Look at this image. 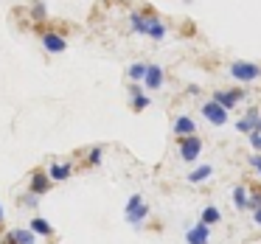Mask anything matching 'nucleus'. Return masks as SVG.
Segmentation results:
<instances>
[{
  "label": "nucleus",
  "instance_id": "1",
  "mask_svg": "<svg viewBox=\"0 0 261 244\" xmlns=\"http://www.w3.org/2000/svg\"><path fill=\"white\" fill-rule=\"evenodd\" d=\"M230 76L236 82H244V85H250V82H258L261 79V65L255 62H244V59H236V62H230Z\"/></svg>",
  "mask_w": 261,
  "mask_h": 244
},
{
  "label": "nucleus",
  "instance_id": "2",
  "mask_svg": "<svg viewBox=\"0 0 261 244\" xmlns=\"http://www.w3.org/2000/svg\"><path fill=\"white\" fill-rule=\"evenodd\" d=\"M177 149H180V160L186 163H197L202 154V138L191 135V138H177Z\"/></svg>",
  "mask_w": 261,
  "mask_h": 244
},
{
  "label": "nucleus",
  "instance_id": "3",
  "mask_svg": "<svg viewBox=\"0 0 261 244\" xmlns=\"http://www.w3.org/2000/svg\"><path fill=\"white\" fill-rule=\"evenodd\" d=\"M236 132H242V135H247V138L253 135V132H261V110L250 107L247 113L236 121Z\"/></svg>",
  "mask_w": 261,
  "mask_h": 244
},
{
  "label": "nucleus",
  "instance_id": "4",
  "mask_svg": "<svg viewBox=\"0 0 261 244\" xmlns=\"http://www.w3.org/2000/svg\"><path fill=\"white\" fill-rule=\"evenodd\" d=\"M202 118L208 121V124H214V126H225L227 124V110L211 98V101L202 104Z\"/></svg>",
  "mask_w": 261,
  "mask_h": 244
},
{
  "label": "nucleus",
  "instance_id": "5",
  "mask_svg": "<svg viewBox=\"0 0 261 244\" xmlns=\"http://www.w3.org/2000/svg\"><path fill=\"white\" fill-rule=\"evenodd\" d=\"M54 180L48 177V171H34L31 174V182H29V194H34V197H45L48 191H51Z\"/></svg>",
  "mask_w": 261,
  "mask_h": 244
},
{
  "label": "nucleus",
  "instance_id": "6",
  "mask_svg": "<svg viewBox=\"0 0 261 244\" xmlns=\"http://www.w3.org/2000/svg\"><path fill=\"white\" fill-rule=\"evenodd\" d=\"M171 132H174V138H191L197 135V121L191 115H177L174 124H171Z\"/></svg>",
  "mask_w": 261,
  "mask_h": 244
},
{
  "label": "nucleus",
  "instance_id": "7",
  "mask_svg": "<svg viewBox=\"0 0 261 244\" xmlns=\"http://www.w3.org/2000/svg\"><path fill=\"white\" fill-rule=\"evenodd\" d=\"M242 98H244V90H239V87H233V90H216V93H214V101L222 104L227 113H230V110L236 107L239 101H242Z\"/></svg>",
  "mask_w": 261,
  "mask_h": 244
},
{
  "label": "nucleus",
  "instance_id": "8",
  "mask_svg": "<svg viewBox=\"0 0 261 244\" xmlns=\"http://www.w3.org/2000/svg\"><path fill=\"white\" fill-rule=\"evenodd\" d=\"M186 244H211V227L202 222H194V227L186 230Z\"/></svg>",
  "mask_w": 261,
  "mask_h": 244
},
{
  "label": "nucleus",
  "instance_id": "9",
  "mask_svg": "<svg viewBox=\"0 0 261 244\" xmlns=\"http://www.w3.org/2000/svg\"><path fill=\"white\" fill-rule=\"evenodd\" d=\"M211 177H214V166L211 163H202V166H197V169H191L186 174V180L191 182V185H202V182H208Z\"/></svg>",
  "mask_w": 261,
  "mask_h": 244
},
{
  "label": "nucleus",
  "instance_id": "10",
  "mask_svg": "<svg viewBox=\"0 0 261 244\" xmlns=\"http://www.w3.org/2000/svg\"><path fill=\"white\" fill-rule=\"evenodd\" d=\"M152 20L154 17H149V14H143V12H132L129 14V29L135 31V34L149 37V25H152Z\"/></svg>",
  "mask_w": 261,
  "mask_h": 244
},
{
  "label": "nucleus",
  "instance_id": "11",
  "mask_svg": "<svg viewBox=\"0 0 261 244\" xmlns=\"http://www.w3.org/2000/svg\"><path fill=\"white\" fill-rule=\"evenodd\" d=\"M163 79H166L163 68H160V65H149L146 79H143V87H149V90H160V87H163Z\"/></svg>",
  "mask_w": 261,
  "mask_h": 244
},
{
  "label": "nucleus",
  "instance_id": "12",
  "mask_svg": "<svg viewBox=\"0 0 261 244\" xmlns=\"http://www.w3.org/2000/svg\"><path fill=\"white\" fill-rule=\"evenodd\" d=\"M230 202H233V208H236V210H247L250 191H247V185H244V182L233 185V191H230Z\"/></svg>",
  "mask_w": 261,
  "mask_h": 244
},
{
  "label": "nucleus",
  "instance_id": "13",
  "mask_svg": "<svg viewBox=\"0 0 261 244\" xmlns=\"http://www.w3.org/2000/svg\"><path fill=\"white\" fill-rule=\"evenodd\" d=\"M42 48H45L48 53H62L65 48H68V40H65L62 34H42Z\"/></svg>",
  "mask_w": 261,
  "mask_h": 244
},
{
  "label": "nucleus",
  "instance_id": "14",
  "mask_svg": "<svg viewBox=\"0 0 261 244\" xmlns=\"http://www.w3.org/2000/svg\"><path fill=\"white\" fill-rule=\"evenodd\" d=\"M29 227H31V233H37V236H42V238L54 236V225L45 219V216H34V219L29 222Z\"/></svg>",
  "mask_w": 261,
  "mask_h": 244
},
{
  "label": "nucleus",
  "instance_id": "15",
  "mask_svg": "<svg viewBox=\"0 0 261 244\" xmlns=\"http://www.w3.org/2000/svg\"><path fill=\"white\" fill-rule=\"evenodd\" d=\"M70 174H73V166L70 163H51V169H48V177H51L54 182L70 180Z\"/></svg>",
  "mask_w": 261,
  "mask_h": 244
},
{
  "label": "nucleus",
  "instance_id": "16",
  "mask_svg": "<svg viewBox=\"0 0 261 244\" xmlns=\"http://www.w3.org/2000/svg\"><path fill=\"white\" fill-rule=\"evenodd\" d=\"M126 222H129V225L132 227H141L143 225V222H146L149 219V205L146 202H143V205H138V208H132V210H126Z\"/></svg>",
  "mask_w": 261,
  "mask_h": 244
},
{
  "label": "nucleus",
  "instance_id": "17",
  "mask_svg": "<svg viewBox=\"0 0 261 244\" xmlns=\"http://www.w3.org/2000/svg\"><path fill=\"white\" fill-rule=\"evenodd\" d=\"M9 236L14 238V244H37V233H31V227H12Z\"/></svg>",
  "mask_w": 261,
  "mask_h": 244
},
{
  "label": "nucleus",
  "instance_id": "18",
  "mask_svg": "<svg viewBox=\"0 0 261 244\" xmlns=\"http://www.w3.org/2000/svg\"><path fill=\"white\" fill-rule=\"evenodd\" d=\"M199 222H202V225H208V227L219 225V222H222V210L216 208V205H205L202 213H199Z\"/></svg>",
  "mask_w": 261,
  "mask_h": 244
},
{
  "label": "nucleus",
  "instance_id": "19",
  "mask_svg": "<svg viewBox=\"0 0 261 244\" xmlns=\"http://www.w3.org/2000/svg\"><path fill=\"white\" fill-rule=\"evenodd\" d=\"M146 70H149L146 62H135V65L129 68V79H132V82H143V79H146Z\"/></svg>",
  "mask_w": 261,
  "mask_h": 244
},
{
  "label": "nucleus",
  "instance_id": "20",
  "mask_svg": "<svg viewBox=\"0 0 261 244\" xmlns=\"http://www.w3.org/2000/svg\"><path fill=\"white\" fill-rule=\"evenodd\" d=\"M163 37H166V25L154 17L152 25H149V40H163Z\"/></svg>",
  "mask_w": 261,
  "mask_h": 244
},
{
  "label": "nucleus",
  "instance_id": "21",
  "mask_svg": "<svg viewBox=\"0 0 261 244\" xmlns=\"http://www.w3.org/2000/svg\"><path fill=\"white\" fill-rule=\"evenodd\" d=\"M101 154H104L101 146H93L90 152H87V166H93V169H96V166H101Z\"/></svg>",
  "mask_w": 261,
  "mask_h": 244
},
{
  "label": "nucleus",
  "instance_id": "22",
  "mask_svg": "<svg viewBox=\"0 0 261 244\" xmlns=\"http://www.w3.org/2000/svg\"><path fill=\"white\" fill-rule=\"evenodd\" d=\"M255 208H261V188H253L250 191V202H247V210L253 213Z\"/></svg>",
  "mask_w": 261,
  "mask_h": 244
},
{
  "label": "nucleus",
  "instance_id": "23",
  "mask_svg": "<svg viewBox=\"0 0 261 244\" xmlns=\"http://www.w3.org/2000/svg\"><path fill=\"white\" fill-rule=\"evenodd\" d=\"M149 104H152V101H149V96H146V93H143V96H135V98H132V110H135V113L146 110Z\"/></svg>",
  "mask_w": 261,
  "mask_h": 244
},
{
  "label": "nucleus",
  "instance_id": "24",
  "mask_svg": "<svg viewBox=\"0 0 261 244\" xmlns=\"http://www.w3.org/2000/svg\"><path fill=\"white\" fill-rule=\"evenodd\" d=\"M138 205H143V197H141V194H132V197L126 199V205H124V213H126V210H132V208H138Z\"/></svg>",
  "mask_w": 261,
  "mask_h": 244
},
{
  "label": "nucleus",
  "instance_id": "25",
  "mask_svg": "<svg viewBox=\"0 0 261 244\" xmlns=\"http://www.w3.org/2000/svg\"><path fill=\"white\" fill-rule=\"evenodd\" d=\"M247 163L253 166V169H255V174L261 177V154H258V152H255V154H250V157H247Z\"/></svg>",
  "mask_w": 261,
  "mask_h": 244
},
{
  "label": "nucleus",
  "instance_id": "26",
  "mask_svg": "<svg viewBox=\"0 0 261 244\" xmlns=\"http://www.w3.org/2000/svg\"><path fill=\"white\" fill-rule=\"evenodd\" d=\"M250 146H253V152L261 154V132H253V135H250Z\"/></svg>",
  "mask_w": 261,
  "mask_h": 244
},
{
  "label": "nucleus",
  "instance_id": "27",
  "mask_svg": "<svg viewBox=\"0 0 261 244\" xmlns=\"http://www.w3.org/2000/svg\"><path fill=\"white\" fill-rule=\"evenodd\" d=\"M126 90H129V98H135V96H143V85H138V82H132V85L126 87Z\"/></svg>",
  "mask_w": 261,
  "mask_h": 244
},
{
  "label": "nucleus",
  "instance_id": "28",
  "mask_svg": "<svg viewBox=\"0 0 261 244\" xmlns=\"http://www.w3.org/2000/svg\"><path fill=\"white\" fill-rule=\"evenodd\" d=\"M37 202H40V199H37L34 194H25V197H23V205H25V208H37Z\"/></svg>",
  "mask_w": 261,
  "mask_h": 244
},
{
  "label": "nucleus",
  "instance_id": "29",
  "mask_svg": "<svg viewBox=\"0 0 261 244\" xmlns=\"http://www.w3.org/2000/svg\"><path fill=\"white\" fill-rule=\"evenodd\" d=\"M253 222L261 227V208H255V210H253Z\"/></svg>",
  "mask_w": 261,
  "mask_h": 244
},
{
  "label": "nucleus",
  "instance_id": "30",
  "mask_svg": "<svg viewBox=\"0 0 261 244\" xmlns=\"http://www.w3.org/2000/svg\"><path fill=\"white\" fill-rule=\"evenodd\" d=\"M0 244H14V238L9 236V233H6V236H3V241H0Z\"/></svg>",
  "mask_w": 261,
  "mask_h": 244
},
{
  "label": "nucleus",
  "instance_id": "31",
  "mask_svg": "<svg viewBox=\"0 0 261 244\" xmlns=\"http://www.w3.org/2000/svg\"><path fill=\"white\" fill-rule=\"evenodd\" d=\"M3 222H6V213H3V205H0V227H3Z\"/></svg>",
  "mask_w": 261,
  "mask_h": 244
}]
</instances>
